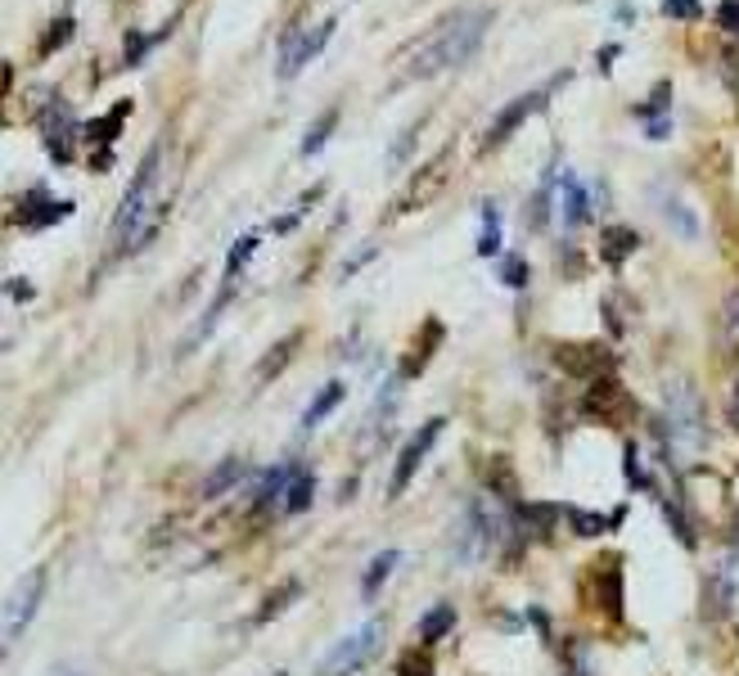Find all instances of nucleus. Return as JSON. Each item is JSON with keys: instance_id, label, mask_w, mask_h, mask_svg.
<instances>
[{"instance_id": "nucleus-1", "label": "nucleus", "mask_w": 739, "mask_h": 676, "mask_svg": "<svg viewBox=\"0 0 739 676\" xmlns=\"http://www.w3.org/2000/svg\"><path fill=\"white\" fill-rule=\"evenodd\" d=\"M487 28H491V10L487 6H460V10H452L428 36H420L406 51V64H402L406 73H402L398 86L424 81V77H442V73H452V68H465L478 55Z\"/></svg>"}, {"instance_id": "nucleus-2", "label": "nucleus", "mask_w": 739, "mask_h": 676, "mask_svg": "<svg viewBox=\"0 0 739 676\" xmlns=\"http://www.w3.org/2000/svg\"><path fill=\"white\" fill-rule=\"evenodd\" d=\"M159 163H163V144H150V154H144L135 181L127 185V195L118 204V217H113V235L122 253H135L154 239V230L163 226V212L154 208V189H159Z\"/></svg>"}, {"instance_id": "nucleus-3", "label": "nucleus", "mask_w": 739, "mask_h": 676, "mask_svg": "<svg viewBox=\"0 0 739 676\" xmlns=\"http://www.w3.org/2000/svg\"><path fill=\"white\" fill-rule=\"evenodd\" d=\"M663 428L676 447V456H689L708 443V419H704V402L695 393V383L672 379L667 383V397H663Z\"/></svg>"}, {"instance_id": "nucleus-4", "label": "nucleus", "mask_w": 739, "mask_h": 676, "mask_svg": "<svg viewBox=\"0 0 739 676\" xmlns=\"http://www.w3.org/2000/svg\"><path fill=\"white\" fill-rule=\"evenodd\" d=\"M383 636H388V622H383V618L361 622L357 632H348L343 641L329 645V654L316 663V676H357V672H366V667L379 658Z\"/></svg>"}, {"instance_id": "nucleus-5", "label": "nucleus", "mask_w": 739, "mask_h": 676, "mask_svg": "<svg viewBox=\"0 0 739 676\" xmlns=\"http://www.w3.org/2000/svg\"><path fill=\"white\" fill-rule=\"evenodd\" d=\"M442 428H447V419H428V424H420L411 438L402 443V451H398V460H392V478H388V501H398L406 488H411V478L420 473V465L428 460V451L437 447V438H442Z\"/></svg>"}, {"instance_id": "nucleus-6", "label": "nucleus", "mask_w": 739, "mask_h": 676, "mask_svg": "<svg viewBox=\"0 0 739 676\" xmlns=\"http://www.w3.org/2000/svg\"><path fill=\"white\" fill-rule=\"evenodd\" d=\"M329 36H334V19H320L316 28H307V32H298V28H289L284 36H280V77L289 81V77H298L320 51H325V45H329Z\"/></svg>"}, {"instance_id": "nucleus-7", "label": "nucleus", "mask_w": 739, "mask_h": 676, "mask_svg": "<svg viewBox=\"0 0 739 676\" xmlns=\"http://www.w3.org/2000/svg\"><path fill=\"white\" fill-rule=\"evenodd\" d=\"M447 176H452V150H442V154H433L424 167H415V176H411V185L402 189V199L392 204L388 212L392 217H406V212H420L424 204H433L437 195H442V185H447Z\"/></svg>"}, {"instance_id": "nucleus-8", "label": "nucleus", "mask_w": 739, "mask_h": 676, "mask_svg": "<svg viewBox=\"0 0 739 676\" xmlns=\"http://www.w3.org/2000/svg\"><path fill=\"white\" fill-rule=\"evenodd\" d=\"M551 90H555V81L551 86H541V90H528V95H519V100H510L501 113H497V122L487 127V135H482V154H491L497 150V144H506L532 113H541L546 109V100H551Z\"/></svg>"}, {"instance_id": "nucleus-9", "label": "nucleus", "mask_w": 739, "mask_h": 676, "mask_svg": "<svg viewBox=\"0 0 739 676\" xmlns=\"http://www.w3.org/2000/svg\"><path fill=\"white\" fill-rule=\"evenodd\" d=\"M36 127L45 135V150H51L55 163H68L73 159V109L64 100H51L36 109Z\"/></svg>"}, {"instance_id": "nucleus-10", "label": "nucleus", "mask_w": 739, "mask_h": 676, "mask_svg": "<svg viewBox=\"0 0 739 676\" xmlns=\"http://www.w3.org/2000/svg\"><path fill=\"white\" fill-rule=\"evenodd\" d=\"M45 587H51V577L45 573H32L28 582H23V591L10 600V618H6V645H14L28 626H32V618H36V609H41V600H45Z\"/></svg>"}, {"instance_id": "nucleus-11", "label": "nucleus", "mask_w": 739, "mask_h": 676, "mask_svg": "<svg viewBox=\"0 0 739 676\" xmlns=\"http://www.w3.org/2000/svg\"><path fill=\"white\" fill-rule=\"evenodd\" d=\"M64 217H73V199H51V189H45V185L28 189V199L19 204V226L23 230H45V226H55Z\"/></svg>"}, {"instance_id": "nucleus-12", "label": "nucleus", "mask_w": 739, "mask_h": 676, "mask_svg": "<svg viewBox=\"0 0 739 676\" xmlns=\"http://www.w3.org/2000/svg\"><path fill=\"white\" fill-rule=\"evenodd\" d=\"M230 298H235V284H230V280H221V294H217V298L208 303V312H204V320H199V325H194V329L185 334V344L176 348V361H185L189 352H199V348L208 344V338H213V329L221 325V312L230 307Z\"/></svg>"}, {"instance_id": "nucleus-13", "label": "nucleus", "mask_w": 739, "mask_h": 676, "mask_svg": "<svg viewBox=\"0 0 739 676\" xmlns=\"http://www.w3.org/2000/svg\"><path fill=\"white\" fill-rule=\"evenodd\" d=\"M303 465H293V460H284V465H271V469H262L258 473V488H253V510H280L284 505V492H289V482H293V473H298Z\"/></svg>"}, {"instance_id": "nucleus-14", "label": "nucleus", "mask_w": 739, "mask_h": 676, "mask_svg": "<svg viewBox=\"0 0 739 676\" xmlns=\"http://www.w3.org/2000/svg\"><path fill=\"white\" fill-rule=\"evenodd\" d=\"M559 217L568 230H577L590 217V199H586V185L573 172H559Z\"/></svg>"}, {"instance_id": "nucleus-15", "label": "nucleus", "mask_w": 739, "mask_h": 676, "mask_svg": "<svg viewBox=\"0 0 739 676\" xmlns=\"http://www.w3.org/2000/svg\"><path fill=\"white\" fill-rule=\"evenodd\" d=\"M249 478V465H243L239 456H230V460H221L208 478H204V488H199V501H221L230 488H239V482Z\"/></svg>"}, {"instance_id": "nucleus-16", "label": "nucleus", "mask_w": 739, "mask_h": 676, "mask_svg": "<svg viewBox=\"0 0 739 676\" xmlns=\"http://www.w3.org/2000/svg\"><path fill=\"white\" fill-rule=\"evenodd\" d=\"M343 397H348V383H343V379H329L325 389L312 397V406L303 411V433H312L320 419H329V415L343 406Z\"/></svg>"}, {"instance_id": "nucleus-17", "label": "nucleus", "mask_w": 739, "mask_h": 676, "mask_svg": "<svg viewBox=\"0 0 739 676\" xmlns=\"http://www.w3.org/2000/svg\"><path fill=\"white\" fill-rule=\"evenodd\" d=\"M564 519H568V527H573V537H582V542H596V537H605L609 527L622 519V514H596V510H564Z\"/></svg>"}, {"instance_id": "nucleus-18", "label": "nucleus", "mask_w": 739, "mask_h": 676, "mask_svg": "<svg viewBox=\"0 0 739 676\" xmlns=\"http://www.w3.org/2000/svg\"><path fill=\"white\" fill-rule=\"evenodd\" d=\"M635 249H640V235H635L631 226H609L605 239H600V258H605L609 266H622Z\"/></svg>"}, {"instance_id": "nucleus-19", "label": "nucleus", "mask_w": 739, "mask_h": 676, "mask_svg": "<svg viewBox=\"0 0 739 676\" xmlns=\"http://www.w3.org/2000/svg\"><path fill=\"white\" fill-rule=\"evenodd\" d=\"M456 626V604H433L424 618H420V626H415V641L420 645H437L442 636H447Z\"/></svg>"}, {"instance_id": "nucleus-20", "label": "nucleus", "mask_w": 739, "mask_h": 676, "mask_svg": "<svg viewBox=\"0 0 739 676\" xmlns=\"http://www.w3.org/2000/svg\"><path fill=\"white\" fill-rule=\"evenodd\" d=\"M312 501H316V473L303 465L298 473H293V482H289V492H284V514H307L312 510Z\"/></svg>"}, {"instance_id": "nucleus-21", "label": "nucleus", "mask_w": 739, "mask_h": 676, "mask_svg": "<svg viewBox=\"0 0 739 676\" xmlns=\"http://www.w3.org/2000/svg\"><path fill=\"white\" fill-rule=\"evenodd\" d=\"M298 344H303V334H298V329H293L289 338H280V344L267 352V361H258L253 379H258V383H271V379H275V374H280V370L293 361V352H298Z\"/></svg>"}, {"instance_id": "nucleus-22", "label": "nucleus", "mask_w": 739, "mask_h": 676, "mask_svg": "<svg viewBox=\"0 0 739 676\" xmlns=\"http://www.w3.org/2000/svg\"><path fill=\"white\" fill-rule=\"evenodd\" d=\"M402 564V550H379L370 564H366V577H361V600H374L379 596V587L392 577V568Z\"/></svg>"}, {"instance_id": "nucleus-23", "label": "nucleus", "mask_w": 739, "mask_h": 676, "mask_svg": "<svg viewBox=\"0 0 739 676\" xmlns=\"http://www.w3.org/2000/svg\"><path fill=\"white\" fill-rule=\"evenodd\" d=\"M478 217H482V230H478V258H501V208L491 204V199H482Z\"/></svg>"}, {"instance_id": "nucleus-24", "label": "nucleus", "mask_w": 739, "mask_h": 676, "mask_svg": "<svg viewBox=\"0 0 739 676\" xmlns=\"http://www.w3.org/2000/svg\"><path fill=\"white\" fill-rule=\"evenodd\" d=\"M127 113H131V100H122V105H118L109 118H95V122H86V127H81V135L95 144V150H105V144H113V140H118V131H122Z\"/></svg>"}, {"instance_id": "nucleus-25", "label": "nucleus", "mask_w": 739, "mask_h": 676, "mask_svg": "<svg viewBox=\"0 0 739 676\" xmlns=\"http://www.w3.org/2000/svg\"><path fill=\"white\" fill-rule=\"evenodd\" d=\"M334 127H338V109H325V118H316V122L307 127V135H303V144H298V154H303V159H312V154L320 150V144L334 135Z\"/></svg>"}, {"instance_id": "nucleus-26", "label": "nucleus", "mask_w": 739, "mask_h": 676, "mask_svg": "<svg viewBox=\"0 0 739 676\" xmlns=\"http://www.w3.org/2000/svg\"><path fill=\"white\" fill-rule=\"evenodd\" d=\"M320 195H325V185H312L307 195H303L298 204L289 208V217H275V221H271V230H275V235H289V230H298V226H303V217H307V208H312V204H316Z\"/></svg>"}, {"instance_id": "nucleus-27", "label": "nucleus", "mask_w": 739, "mask_h": 676, "mask_svg": "<svg viewBox=\"0 0 739 676\" xmlns=\"http://www.w3.org/2000/svg\"><path fill=\"white\" fill-rule=\"evenodd\" d=\"M253 253H258V235H239L235 244H230V258H226V280H230V284L239 280L243 262H253Z\"/></svg>"}, {"instance_id": "nucleus-28", "label": "nucleus", "mask_w": 739, "mask_h": 676, "mask_svg": "<svg viewBox=\"0 0 739 676\" xmlns=\"http://www.w3.org/2000/svg\"><path fill=\"white\" fill-rule=\"evenodd\" d=\"M663 217H667L685 239H699V221H695V212H689L681 199H663Z\"/></svg>"}, {"instance_id": "nucleus-29", "label": "nucleus", "mask_w": 739, "mask_h": 676, "mask_svg": "<svg viewBox=\"0 0 739 676\" xmlns=\"http://www.w3.org/2000/svg\"><path fill=\"white\" fill-rule=\"evenodd\" d=\"M721 344L730 348V352H739V288L726 298V307H721Z\"/></svg>"}, {"instance_id": "nucleus-30", "label": "nucleus", "mask_w": 739, "mask_h": 676, "mask_svg": "<svg viewBox=\"0 0 739 676\" xmlns=\"http://www.w3.org/2000/svg\"><path fill=\"white\" fill-rule=\"evenodd\" d=\"M497 280H501L506 288H528V262H523L519 253H506V258L497 262Z\"/></svg>"}, {"instance_id": "nucleus-31", "label": "nucleus", "mask_w": 739, "mask_h": 676, "mask_svg": "<svg viewBox=\"0 0 739 676\" xmlns=\"http://www.w3.org/2000/svg\"><path fill=\"white\" fill-rule=\"evenodd\" d=\"M398 676H433V654H428V645L406 650V654L398 658Z\"/></svg>"}, {"instance_id": "nucleus-32", "label": "nucleus", "mask_w": 739, "mask_h": 676, "mask_svg": "<svg viewBox=\"0 0 739 676\" xmlns=\"http://www.w3.org/2000/svg\"><path fill=\"white\" fill-rule=\"evenodd\" d=\"M73 32H77V23H73V19H55V23H51V36L41 41V55H55L64 41H73Z\"/></svg>"}, {"instance_id": "nucleus-33", "label": "nucleus", "mask_w": 739, "mask_h": 676, "mask_svg": "<svg viewBox=\"0 0 739 676\" xmlns=\"http://www.w3.org/2000/svg\"><path fill=\"white\" fill-rule=\"evenodd\" d=\"M667 100H672V86H667V81H659L650 100L640 105V118H659V122H663V113H667Z\"/></svg>"}, {"instance_id": "nucleus-34", "label": "nucleus", "mask_w": 739, "mask_h": 676, "mask_svg": "<svg viewBox=\"0 0 739 676\" xmlns=\"http://www.w3.org/2000/svg\"><path fill=\"white\" fill-rule=\"evenodd\" d=\"M298 591H303L298 582H289V587H280V591H275V596H271V600L262 604V613H258V622H271V618H275V613H280V609H284V604L293 600V596H298Z\"/></svg>"}, {"instance_id": "nucleus-35", "label": "nucleus", "mask_w": 739, "mask_h": 676, "mask_svg": "<svg viewBox=\"0 0 739 676\" xmlns=\"http://www.w3.org/2000/svg\"><path fill=\"white\" fill-rule=\"evenodd\" d=\"M663 14H667V19H685V23H695L704 10H699V0H663Z\"/></svg>"}, {"instance_id": "nucleus-36", "label": "nucleus", "mask_w": 739, "mask_h": 676, "mask_svg": "<svg viewBox=\"0 0 739 676\" xmlns=\"http://www.w3.org/2000/svg\"><path fill=\"white\" fill-rule=\"evenodd\" d=\"M150 41H154V36L127 32V55H122V64H127V68H135V59H144V51H150Z\"/></svg>"}, {"instance_id": "nucleus-37", "label": "nucleus", "mask_w": 739, "mask_h": 676, "mask_svg": "<svg viewBox=\"0 0 739 676\" xmlns=\"http://www.w3.org/2000/svg\"><path fill=\"white\" fill-rule=\"evenodd\" d=\"M726 424L739 433V370H735V379H730V397H726Z\"/></svg>"}, {"instance_id": "nucleus-38", "label": "nucleus", "mask_w": 739, "mask_h": 676, "mask_svg": "<svg viewBox=\"0 0 739 676\" xmlns=\"http://www.w3.org/2000/svg\"><path fill=\"white\" fill-rule=\"evenodd\" d=\"M374 253H379V249L370 244L366 253H357V258H348V262H343V266H338V280H352V275H357V271H361V266H366V262H370Z\"/></svg>"}, {"instance_id": "nucleus-39", "label": "nucleus", "mask_w": 739, "mask_h": 676, "mask_svg": "<svg viewBox=\"0 0 739 676\" xmlns=\"http://www.w3.org/2000/svg\"><path fill=\"white\" fill-rule=\"evenodd\" d=\"M717 23H721L726 32H735V36H739V0H726V6L717 10Z\"/></svg>"}, {"instance_id": "nucleus-40", "label": "nucleus", "mask_w": 739, "mask_h": 676, "mask_svg": "<svg viewBox=\"0 0 739 676\" xmlns=\"http://www.w3.org/2000/svg\"><path fill=\"white\" fill-rule=\"evenodd\" d=\"M32 294H36V288H32L28 280H10V298H19V303H28Z\"/></svg>"}, {"instance_id": "nucleus-41", "label": "nucleus", "mask_w": 739, "mask_h": 676, "mask_svg": "<svg viewBox=\"0 0 739 676\" xmlns=\"http://www.w3.org/2000/svg\"><path fill=\"white\" fill-rule=\"evenodd\" d=\"M55 676H81V672H55Z\"/></svg>"}, {"instance_id": "nucleus-42", "label": "nucleus", "mask_w": 739, "mask_h": 676, "mask_svg": "<svg viewBox=\"0 0 739 676\" xmlns=\"http://www.w3.org/2000/svg\"><path fill=\"white\" fill-rule=\"evenodd\" d=\"M275 676H284V672H275Z\"/></svg>"}]
</instances>
